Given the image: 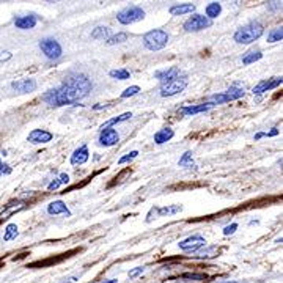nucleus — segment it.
I'll list each match as a JSON object with an SVG mask.
<instances>
[{"label":"nucleus","mask_w":283,"mask_h":283,"mask_svg":"<svg viewBox=\"0 0 283 283\" xmlns=\"http://www.w3.org/2000/svg\"><path fill=\"white\" fill-rule=\"evenodd\" d=\"M93 84L85 74H73L68 76L65 82L58 85L57 88H52L43 95V101L47 104L61 107V106H71L76 104L77 101L84 99L92 92Z\"/></svg>","instance_id":"f257e3e1"},{"label":"nucleus","mask_w":283,"mask_h":283,"mask_svg":"<svg viewBox=\"0 0 283 283\" xmlns=\"http://www.w3.org/2000/svg\"><path fill=\"white\" fill-rule=\"evenodd\" d=\"M264 33V27L256 21L249 22L247 25L238 29L235 33V41L239 44H250L253 41H256L258 38Z\"/></svg>","instance_id":"f03ea898"},{"label":"nucleus","mask_w":283,"mask_h":283,"mask_svg":"<svg viewBox=\"0 0 283 283\" xmlns=\"http://www.w3.org/2000/svg\"><path fill=\"white\" fill-rule=\"evenodd\" d=\"M169 43V35L164 30H151L144 36V44L150 50H161Z\"/></svg>","instance_id":"7ed1b4c3"},{"label":"nucleus","mask_w":283,"mask_h":283,"mask_svg":"<svg viewBox=\"0 0 283 283\" xmlns=\"http://www.w3.org/2000/svg\"><path fill=\"white\" fill-rule=\"evenodd\" d=\"M144 18H145V11L142 10L140 7H127V8L121 10L117 15L118 22L123 24V25H129V24L138 22Z\"/></svg>","instance_id":"20e7f679"},{"label":"nucleus","mask_w":283,"mask_h":283,"mask_svg":"<svg viewBox=\"0 0 283 283\" xmlns=\"http://www.w3.org/2000/svg\"><path fill=\"white\" fill-rule=\"evenodd\" d=\"M244 96V87H238V85H233L230 87L225 93H219V95H213L209 98V104L216 106V104H224V102H228V101H235V99H239Z\"/></svg>","instance_id":"39448f33"},{"label":"nucleus","mask_w":283,"mask_h":283,"mask_svg":"<svg viewBox=\"0 0 283 283\" xmlns=\"http://www.w3.org/2000/svg\"><path fill=\"white\" fill-rule=\"evenodd\" d=\"M40 49L49 60H58L63 54L60 43L54 38H43L40 41Z\"/></svg>","instance_id":"423d86ee"},{"label":"nucleus","mask_w":283,"mask_h":283,"mask_svg":"<svg viewBox=\"0 0 283 283\" xmlns=\"http://www.w3.org/2000/svg\"><path fill=\"white\" fill-rule=\"evenodd\" d=\"M186 87H187L186 77H176V79H173V81H170V82H164V84L161 85V96H162V98L175 96V95H178V93H181Z\"/></svg>","instance_id":"0eeeda50"},{"label":"nucleus","mask_w":283,"mask_h":283,"mask_svg":"<svg viewBox=\"0 0 283 283\" xmlns=\"http://www.w3.org/2000/svg\"><path fill=\"white\" fill-rule=\"evenodd\" d=\"M211 21L206 18V16H203V15H194V16H190L186 22H184V30L186 32H200V30H204V29H208L211 27Z\"/></svg>","instance_id":"6e6552de"},{"label":"nucleus","mask_w":283,"mask_h":283,"mask_svg":"<svg viewBox=\"0 0 283 283\" xmlns=\"http://www.w3.org/2000/svg\"><path fill=\"white\" fill-rule=\"evenodd\" d=\"M178 246L184 252H198V249L206 246V239L200 235H194V236H189L184 241H181Z\"/></svg>","instance_id":"1a4fd4ad"},{"label":"nucleus","mask_w":283,"mask_h":283,"mask_svg":"<svg viewBox=\"0 0 283 283\" xmlns=\"http://www.w3.org/2000/svg\"><path fill=\"white\" fill-rule=\"evenodd\" d=\"M120 142L118 132L112 129V127H102V131L99 134V145L101 147H113Z\"/></svg>","instance_id":"9d476101"},{"label":"nucleus","mask_w":283,"mask_h":283,"mask_svg":"<svg viewBox=\"0 0 283 283\" xmlns=\"http://www.w3.org/2000/svg\"><path fill=\"white\" fill-rule=\"evenodd\" d=\"M283 84V79L281 77H272V79H267V81H261L258 85L253 88V95H263L269 90H274L277 87H280Z\"/></svg>","instance_id":"9b49d317"},{"label":"nucleus","mask_w":283,"mask_h":283,"mask_svg":"<svg viewBox=\"0 0 283 283\" xmlns=\"http://www.w3.org/2000/svg\"><path fill=\"white\" fill-rule=\"evenodd\" d=\"M11 88L18 93H32L36 90V82L33 79H19L11 84Z\"/></svg>","instance_id":"f8f14e48"},{"label":"nucleus","mask_w":283,"mask_h":283,"mask_svg":"<svg viewBox=\"0 0 283 283\" xmlns=\"http://www.w3.org/2000/svg\"><path fill=\"white\" fill-rule=\"evenodd\" d=\"M52 134L49 131H44V129H33L30 134H29V142L33 145H38V144H47V142L52 140Z\"/></svg>","instance_id":"ddd939ff"},{"label":"nucleus","mask_w":283,"mask_h":283,"mask_svg":"<svg viewBox=\"0 0 283 283\" xmlns=\"http://www.w3.org/2000/svg\"><path fill=\"white\" fill-rule=\"evenodd\" d=\"M179 74H181L179 68L172 66V68H167V69L156 71V73H154V77H156V79H159L164 84V82H170V81L176 79V77H179Z\"/></svg>","instance_id":"4468645a"},{"label":"nucleus","mask_w":283,"mask_h":283,"mask_svg":"<svg viewBox=\"0 0 283 283\" xmlns=\"http://www.w3.org/2000/svg\"><path fill=\"white\" fill-rule=\"evenodd\" d=\"M90 153H88V147L82 145L77 150H74V153L71 154V165H82L88 161Z\"/></svg>","instance_id":"2eb2a0df"},{"label":"nucleus","mask_w":283,"mask_h":283,"mask_svg":"<svg viewBox=\"0 0 283 283\" xmlns=\"http://www.w3.org/2000/svg\"><path fill=\"white\" fill-rule=\"evenodd\" d=\"M36 22H38V19H36L35 15L18 16L15 19V25H16L18 29H21V30H30V29H33L35 25H36Z\"/></svg>","instance_id":"dca6fc26"},{"label":"nucleus","mask_w":283,"mask_h":283,"mask_svg":"<svg viewBox=\"0 0 283 283\" xmlns=\"http://www.w3.org/2000/svg\"><path fill=\"white\" fill-rule=\"evenodd\" d=\"M47 213L50 214V216H58V214H63V216H71V211H69V208L66 206L65 203L63 201H60V200H57V201H52L47 206Z\"/></svg>","instance_id":"f3484780"},{"label":"nucleus","mask_w":283,"mask_h":283,"mask_svg":"<svg viewBox=\"0 0 283 283\" xmlns=\"http://www.w3.org/2000/svg\"><path fill=\"white\" fill-rule=\"evenodd\" d=\"M214 106L206 102V104H198V106H186L181 109V113L186 115V117H194L197 113H201V112H206V110H211Z\"/></svg>","instance_id":"a211bd4d"},{"label":"nucleus","mask_w":283,"mask_h":283,"mask_svg":"<svg viewBox=\"0 0 283 283\" xmlns=\"http://www.w3.org/2000/svg\"><path fill=\"white\" fill-rule=\"evenodd\" d=\"M173 135H175V132H173L172 127H164V129H161L159 132L154 134V144L162 145V144H165V142H169Z\"/></svg>","instance_id":"6ab92c4d"},{"label":"nucleus","mask_w":283,"mask_h":283,"mask_svg":"<svg viewBox=\"0 0 283 283\" xmlns=\"http://www.w3.org/2000/svg\"><path fill=\"white\" fill-rule=\"evenodd\" d=\"M195 11V5L192 4H181V5H175L170 8V15L173 16H183L187 15V13H194Z\"/></svg>","instance_id":"aec40b11"},{"label":"nucleus","mask_w":283,"mask_h":283,"mask_svg":"<svg viewBox=\"0 0 283 283\" xmlns=\"http://www.w3.org/2000/svg\"><path fill=\"white\" fill-rule=\"evenodd\" d=\"M183 211L181 204H170V206H164V208H156V217H165V216H173Z\"/></svg>","instance_id":"412c9836"},{"label":"nucleus","mask_w":283,"mask_h":283,"mask_svg":"<svg viewBox=\"0 0 283 283\" xmlns=\"http://www.w3.org/2000/svg\"><path fill=\"white\" fill-rule=\"evenodd\" d=\"M261 57H263V52L260 49H252L242 57V63H244V65H250V63H255V61L261 60Z\"/></svg>","instance_id":"4be33fe9"},{"label":"nucleus","mask_w":283,"mask_h":283,"mask_svg":"<svg viewBox=\"0 0 283 283\" xmlns=\"http://www.w3.org/2000/svg\"><path fill=\"white\" fill-rule=\"evenodd\" d=\"M178 165L179 167H184V169H194V170H197V165H195L194 159H192V153L190 151H186L183 156L179 158Z\"/></svg>","instance_id":"5701e85b"},{"label":"nucleus","mask_w":283,"mask_h":283,"mask_svg":"<svg viewBox=\"0 0 283 283\" xmlns=\"http://www.w3.org/2000/svg\"><path fill=\"white\" fill-rule=\"evenodd\" d=\"M206 18L211 21V19H216L217 16H221V13H222V5L219 4V2H211L208 7H206Z\"/></svg>","instance_id":"b1692460"},{"label":"nucleus","mask_w":283,"mask_h":283,"mask_svg":"<svg viewBox=\"0 0 283 283\" xmlns=\"http://www.w3.org/2000/svg\"><path fill=\"white\" fill-rule=\"evenodd\" d=\"M93 40H101V41H107L110 38V29L109 27H96L92 32Z\"/></svg>","instance_id":"393cba45"},{"label":"nucleus","mask_w":283,"mask_h":283,"mask_svg":"<svg viewBox=\"0 0 283 283\" xmlns=\"http://www.w3.org/2000/svg\"><path fill=\"white\" fill-rule=\"evenodd\" d=\"M19 235V231H18V225L16 224H8L7 228H5V233H4V241L8 242V241H13V239H16Z\"/></svg>","instance_id":"a878e982"},{"label":"nucleus","mask_w":283,"mask_h":283,"mask_svg":"<svg viewBox=\"0 0 283 283\" xmlns=\"http://www.w3.org/2000/svg\"><path fill=\"white\" fill-rule=\"evenodd\" d=\"M131 117H132V113H131V112H124V113L118 115V117H115V118H112V120L106 121L104 124H102V127H110V126H113V124L123 123V121H126V120H129Z\"/></svg>","instance_id":"bb28decb"},{"label":"nucleus","mask_w":283,"mask_h":283,"mask_svg":"<svg viewBox=\"0 0 283 283\" xmlns=\"http://www.w3.org/2000/svg\"><path fill=\"white\" fill-rule=\"evenodd\" d=\"M110 77H113V79H118V81H126L131 77V73L127 69H112L110 73Z\"/></svg>","instance_id":"cd10ccee"},{"label":"nucleus","mask_w":283,"mask_h":283,"mask_svg":"<svg viewBox=\"0 0 283 283\" xmlns=\"http://www.w3.org/2000/svg\"><path fill=\"white\" fill-rule=\"evenodd\" d=\"M281 38H283V30L281 27L278 29H274L267 33V43H277V41H281Z\"/></svg>","instance_id":"c85d7f7f"},{"label":"nucleus","mask_w":283,"mask_h":283,"mask_svg":"<svg viewBox=\"0 0 283 283\" xmlns=\"http://www.w3.org/2000/svg\"><path fill=\"white\" fill-rule=\"evenodd\" d=\"M127 40V35L126 33H117V35H113L110 36L109 40H107V44L113 46V44H120V43H124Z\"/></svg>","instance_id":"c756f323"},{"label":"nucleus","mask_w":283,"mask_h":283,"mask_svg":"<svg viewBox=\"0 0 283 283\" xmlns=\"http://www.w3.org/2000/svg\"><path fill=\"white\" fill-rule=\"evenodd\" d=\"M138 93H140V87L132 85V87H129V88H126V90H124V92L121 93V98H123V99H126V98L135 96V95H138Z\"/></svg>","instance_id":"7c9ffc66"},{"label":"nucleus","mask_w":283,"mask_h":283,"mask_svg":"<svg viewBox=\"0 0 283 283\" xmlns=\"http://www.w3.org/2000/svg\"><path fill=\"white\" fill-rule=\"evenodd\" d=\"M138 156V151H131L129 154H126V156H123L120 161H118V164L120 165H123V164H126V162H131L132 159H135Z\"/></svg>","instance_id":"2f4dec72"},{"label":"nucleus","mask_w":283,"mask_h":283,"mask_svg":"<svg viewBox=\"0 0 283 283\" xmlns=\"http://www.w3.org/2000/svg\"><path fill=\"white\" fill-rule=\"evenodd\" d=\"M236 230H238V224H231V225H228V227H225V228H224V235H225V236H228V235H233Z\"/></svg>","instance_id":"473e14b6"},{"label":"nucleus","mask_w":283,"mask_h":283,"mask_svg":"<svg viewBox=\"0 0 283 283\" xmlns=\"http://www.w3.org/2000/svg\"><path fill=\"white\" fill-rule=\"evenodd\" d=\"M144 271H145V267H135V269H132V271H129V278L138 277L140 274H144Z\"/></svg>","instance_id":"72a5a7b5"},{"label":"nucleus","mask_w":283,"mask_h":283,"mask_svg":"<svg viewBox=\"0 0 283 283\" xmlns=\"http://www.w3.org/2000/svg\"><path fill=\"white\" fill-rule=\"evenodd\" d=\"M60 186H61V184H60L58 178H57V179H54V181H50V183H49V186H47V190H57V189H58Z\"/></svg>","instance_id":"f704fd0d"},{"label":"nucleus","mask_w":283,"mask_h":283,"mask_svg":"<svg viewBox=\"0 0 283 283\" xmlns=\"http://www.w3.org/2000/svg\"><path fill=\"white\" fill-rule=\"evenodd\" d=\"M0 173H5V175L11 173V169H10V165L4 164V162H2V159H0Z\"/></svg>","instance_id":"c9c22d12"},{"label":"nucleus","mask_w":283,"mask_h":283,"mask_svg":"<svg viewBox=\"0 0 283 283\" xmlns=\"http://www.w3.org/2000/svg\"><path fill=\"white\" fill-rule=\"evenodd\" d=\"M58 181H60V184H68L69 183V176L66 173H60Z\"/></svg>","instance_id":"e433bc0d"},{"label":"nucleus","mask_w":283,"mask_h":283,"mask_svg":"<svg viewBox=\"0 0 283 283\" xmlns=\"http://www.w3.org/2000/svg\"><path fill=\"white\" fill-rule=\"evenodd\" d=\"M184 278H195V280H204V275L201 274H184Z\"/></svg>","instance_id":"4c0bfd02"},{"label":"nucleus","mask_w":283,"mask_h":283,"mask_svg":"<svg viewBox=\"0 0 283 283\" xmlns=\"http://www.w3.org/2000/svg\"><path fill=\"white\" fill-rule=\"evenodd\" d=\"M11 57H13L11 52H2V55H0V61H7V60H10Z\"/></svg>","instance_id":"58836bf2"},{"label":"nucleus","mask_w":283,"mask_h":283,"mask_svg":"<svg viewBox=\"0 0 283 283\" xmlns=\"http://www.w3.org/2000/svg\"><path fill=\"white\" fill-rule=\"evenodd\" d=\"M73 281H76V277H69V278H66V281H63V283H73Z\"/></svg>","instance_id":"ea45409f"},{"label":"nucleus","mask_w":283,"mask_h":283,"mask_svg":"<svg viewBox=\"0 0 283 283\" xmlns=\"http://www.w3.org/2000/svg\"><path fill=\"white\" fill-rule=\"evenodd\" d=\"M101 283H117V280H106V281H101Z\"/></svg>","instance_id":"a19ab883"},{"label":"nucleus","mask_w":283,"mask_h":283,"mask_svg":"<svg viewBox=\"0 0 283 283\" xmlns=\"http://www.w3.org/2000/svg\"><path fill=\"white\" fill-rule=\"evenodd\" d=\"M222 283H241V281H222Z\"/></svg>","instance_id":"79ce46f5"}]
</instances>
